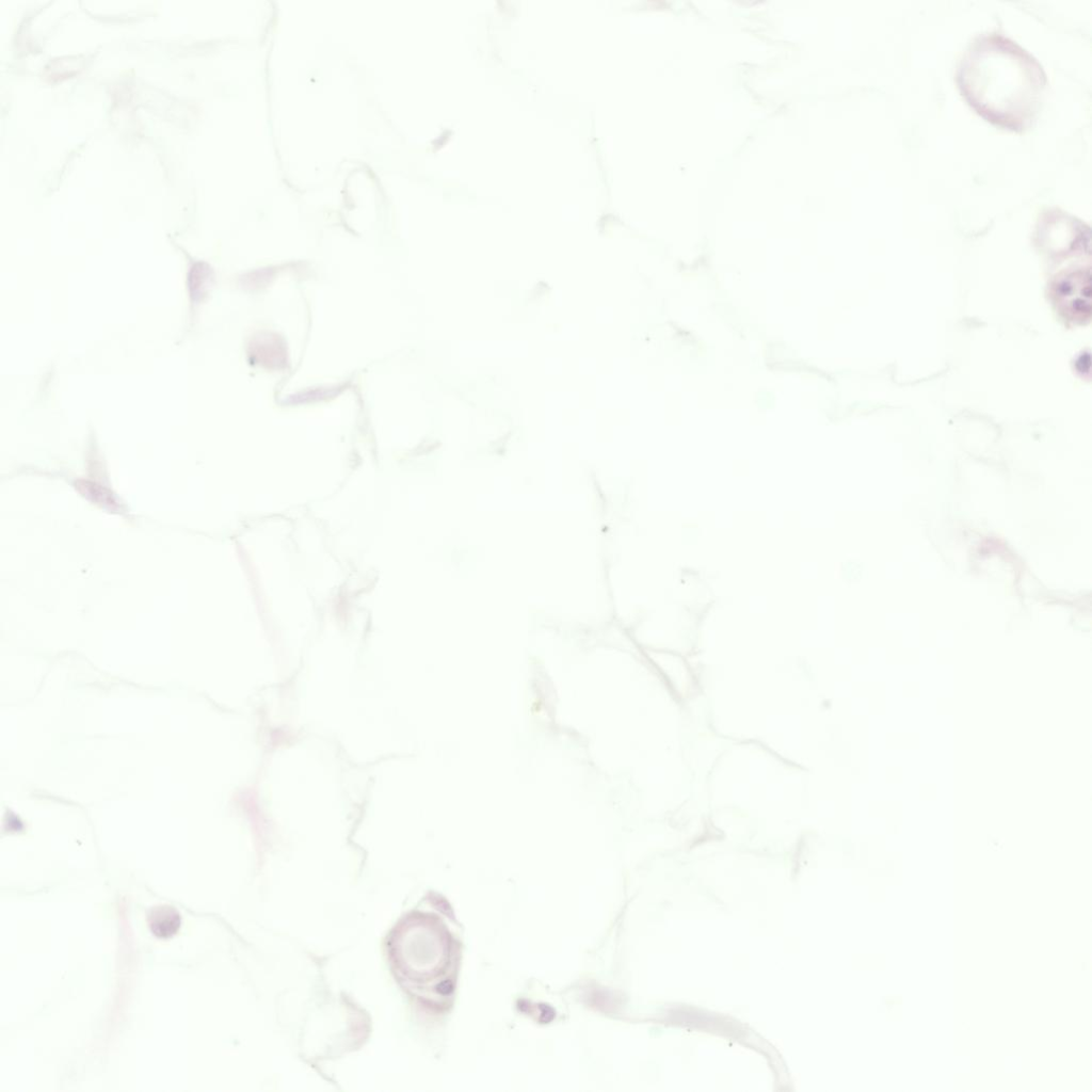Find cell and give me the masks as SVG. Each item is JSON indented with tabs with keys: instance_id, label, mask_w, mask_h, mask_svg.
<instances>
[{
	"instance_id": "3",
	"label": "cell",
	"mask_w": 1092,
	"mask_h": 1092,
	"mask_svg": "<svg viewBox=\"0 0 1092 1092\" xmlns=\"http://www.w3.org/2000/svg\"><path fill=\"white\" fill-rule=\"evenodd\" d=\"M151 933L158 938H170L180 928L181 917L179 912L170 905L154 908L147 917Z\"/></svg>"
},
{
	"instance_id": "1",
	"label": "cell",
	"mask_w": 1092,
	"mask_h": 1092,
	"mask_svg": "<svg viewBox=\"0 0 1092 1092\" xmlns=\"http://www.w3.org/2000/svg\"><path fill=\"white\" fill-rule=\"evenodd\" d=\"M967 102L986 121L1023 130L1035 118L1044 97L1046 74L1024 47L997 32L977 35L957 69Z\"/></svg>"
},
{
	"instance_id": "2",
	"label": "cell",
	"mask_w": 1092,
	"mask_h": 1092,
	"mask_svg": "<svg viewBox=\"0 0 1092 1092\" xmlns=\"http://www.w3.org/2000/svg\"><path fill=\"white\" fill-rule=\"evenodd\" d=\"M1091 276L1089 269H1077L1057 276L1051 299L1059 312L1074 323L1088 322L1091 315Z\"/></svg>"
}]
</instances>
